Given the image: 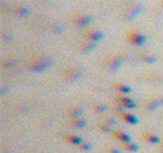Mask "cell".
<instances>
[{
  "mask_svg": "<svg viewBox=\"0 0 163 153\" xmlns=\"http://www.w3.org/2000/svg\"><path fill=\"white\" fill-rule=\"evenodd\" d=\"M109 152H110V153H120L117 149H109Z\"/></svg>",
  "mask_w": 163,
  "mask_h": 153,
  "instance_id": "obj_12",
  "label": "cell"
},
{
  "mask_svg": "<svg viewBox=\"0 0 163 153\" xmlns=\"http://www.w3.org/2000/svg\"><path fill=\"white\" fill-rule=\"evenodd\" d=\"M72 126L76 128V129H79V128H84V126H86V122L83 120V119H74V120L72 122Z\"/></svg>",
  "mask_w": 163,
  "mask_h": 153,
  "instance_id": "obj_7",
  "label": "cell"
},
{
  "mask_svg": "<svg viewBox=\"0 0 163 153\" xmlns=\"http://www.w3.org/2000/svg\"><path fill=\"white\" fill-rule=\"evenodd\" d=\"M130 39H132V43H136V44H142V43L145 42V36H142V34H133Z\"/></svg>",
  "mask_w": 163,
  "mask_h": 153,
  "instance_id": "obj_6",
  "label": "cell"
},
{
  "mask_svg": "<svg viewBox=\"0 0 163 153\" xmlns=\"http://www.w3.org/2000/svg\"><path fill=\"white\" fill-rule=\"evenodd\" d=\"M114 135H116V137H117L119 140H122L123 143H130V136H129V135H126V133H123V132H114Z\"/></svg>",
  "mask_w": 163,
  "mask_h": 153,
  "instance_id": "obj_2",
  "label": "cell"
},
{
  "mask_svg": "<svg viewBox=\"0 0 163 153\" xmlns=\"http://www.w3.org/2000/svg\"><path fill=\"white\" fill-rule=\"evenodd\" d=\"M145 140L146 142H149V143H159L160 142V139L157 136H155V135H150V133H145Z\"/></svg>",
  "mask_w": 163,
  "mask_h": 153,
  "instance_id": "obj_3",
  "label": "cell"
},
{
  "mask_svg": "<svg viewBox=\"0 0 163 153\" xmlns=\"http://www.w3.org/2000/svg\"><path fill=\"white\" fill-rule=\"evenodd\" d=\"M126 149H127L129 152H138V150H139V146L130 142V143H126Z\"/></svg>",
  "mask_w": 163,
  "mask_h": 153,
  "instance_id": "obj_8",
  "label": "cell"
},
{
  "mask_svg": "<svg viewBox=\"0 0 163 153\" xmlns=\"http://www.w3.org/2000/svg\"><path fill=\"white\" fill-rule=\"evenodd\" d=\"M66 139H67L70 143H73V145H77V146L83 145V140H82L80 137H77V136H66Z\"/></svg>",
  "mask_w": 163,
  "mask_h": 153,
  "instance_id": "obj_5",
  "label": "cell"
},
{
  "mask_svg": "<svg viewBox=\"0 0 163 153\" xmlns=\"http://www.w3.org/2000/svg\"><path fill=\"white\" fill-rule=\"evenodd\" d=\"M162 153H163V146H162Z\"/></svg>",
  "mask_w": 163,
  "mask_h": 153,
  "instance_id": "obj_13",
  "label": "cell"
},
{
  "mask_svg": "<svg viewBox=\"0 0 163 153\" xmlns=\"http://www.w3.org/2000/svg\"><path fill=\"white\" fill-rule=\"evenodd\" d=\"M162 146H163V145H162Z\"/></svg>",
  "mask_w": 163,
  "mask_h": 153,
  "instance_id": "obj_14",
  "label": "cell"
},
{
  "mask_svg": "<svg viewBox=\"0 0 163 153\" xmlns=\"http://www.w3.org/2000/svg\"><path fill=\"white\" fill-rule=\"evenodd\" d=\"M119 100H120V103H122V106L124 107V109H132V107L136 106L129 97H119Z\"/></svg>",
  "mask_w": 163,
  "mask_h": 153,
  "instance_id": "obj_1",
  "label": "cell"
},
{
  "mask_svg": "<svg viewBox=\"0 0 163 153\" xmlns=\"http://www.w3.org/2000/svg\"><path fill=\"white\" fill-rule=\"evenodd\" d=\"M122 117L124 119L126 122H129L130 125H135V123H138V119H136V116H133V114H130V113H124V114H122Z\"/></svg>",
  "mask_w": 163,
  "mask_h": 153,
  "instance_id": "obj_4",
  "label": "cell"
},
{
  "mask_svg": "<svg viewBox=\"0 0 163 153\" xmlns=\"http://www.w3.org/2000/svg\"><path fill=\"white\" fill-rule=\"evenodd\" d=\"M80 147H82V149H84V150H90V149H92V146L87 145V143H83V145H80Z\"/></svg>",
  "mask_w": 163,
  "mask_h": 153,
  "instance_id": "obj_10",
  "label": "cell"
},
{
  "mask_svg": "<svg viewBox=\"0 0 163 153\" xmlns=\"http://www.w3.org/2000/svg\"><path fill=\"white\" fill-rule=\"evenodd\" d=\"M117 87H119V90H122V92H126V93H129V92H130V89L127 87V86H122V85H119Z\"/></svg>",
  "mask_w": 163,
  "mask_h": 153,
  "instance_id": "obj_9",
  "label": "cell"
},
{
  "mask_svg": "<svg viewBox=\"0 0 163 153\" xmlns=\"http://www.w3.org/2000/svg\"><path fill=\"white\" fill-rule=\"evenodd\" d=\"M106 106H98V112H105Z\"/></svg>",
  "mask_w": 163,
  "mask_h": 153,
  "instance_id": "obj_11",
  "label": "cell"
}]
</instances>
